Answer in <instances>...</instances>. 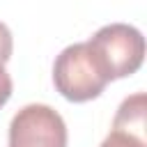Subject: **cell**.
Wrapping results in <instances>:
<instances>
[{
  "label": "cell",
  "instance_id": "cell-1",
  "mask_svg": "<svg viewBox=\"0 0 147 147\" xmlns=\"http://www.w3.org/2000/svg\"><path fill=\"white\" fill-rule=\"evenodd\" d=\"M87 46L108 80L133 76L145 60V37L129 23H108L99 28L87 39Z\"/></svg>",
  "mask_w": 147,
  "mask_h": 147
},
{
  "label": "cell",
  "instance_id": "cell-2",
  "mask_svg": "<svg viewBox=\"0 0 147 147\" xmlns=\"http://www.w3.org/2000/svg\"><path fill=\"white\" fill-rule=\"evenodd\" d=\"M108 83L110 80L101 71L87 41L62 48L53 62V85L71 103H85L96 99Z\"/></svg>",
  "mask_w": 147,
  "mask_h": 147
},
{
  "label": "cell",
  "instance_id": "cell-3",
  "mask_svg": "<svg viewBox=\"0 0 147 147\" xmlns=\"http://www.w3.org/2000/svg\"><path fill=\"white\" fill-rule=\"evenodd\" d=\"M67 124L46 103L23 106L9 122L7 147H67Z\"/></svg>",
  "mask_w": 147,
  "mask_h": 147
},
{
  "label": "cell",
  "instance_id": "cell-4",
  "mask_svg": "<svg viewBox=\"0 0 147 147\" xmlns=\"http://www.w3.org/2000/svg\"><path fill=\"white\" fill-rule=\"evenodd\" d=\"M145 110H147V96L145 92H136L131 96H126L113 119V129L138 136V138H147L145 136Z\"/></svg>",
  "mask_w": 147,
  "mask_h": 147
},
{
  "label": "cell",
  "instance_id": "cell-5",
  "mask_svg": "<svg viewBox=\"0 0 147 147\" xmlns=\"http://www.w3.org/2000/svg\"><path fill=\"white\" fill-rule=\"evenodd\" d=\"M99 147H147V138H138V136H131V133L113 129L103 138V142Z\"/></svg>",
  "mask_w": 147,
  "mask_h": 147
},
{
  "label": "cell",
  "instance_id": "cell-6",
  "mask_svg": "<svg viewBox=\"0 0 147 147\" xmlns=\"http://www.w3.org/2000/svg\"><path fill=\"white\" fill-rule=\"evenodd\" d=\"M11 53H14V37H11L9 28L0 21V64H7Z\"/></svg>",
  "mask_w": 147,
  "mask_h": 147
},
{
  "label": "cell",
  "instance_id": "cell-7",
  "mask_svg": "<svg viewBox=\"0 0 147 147\" xmlns=\"http://www.w3.org/2000/svg\"><path fill=\"white\" fill-rule=\"evenodd\" d=\"M11 90H14V83H11V76L7 74L5 64H0V108L9 101L11 96Z\"/></svg>",
  "mask_w": 147,
  "mask_h": 147
}]
</instances>
